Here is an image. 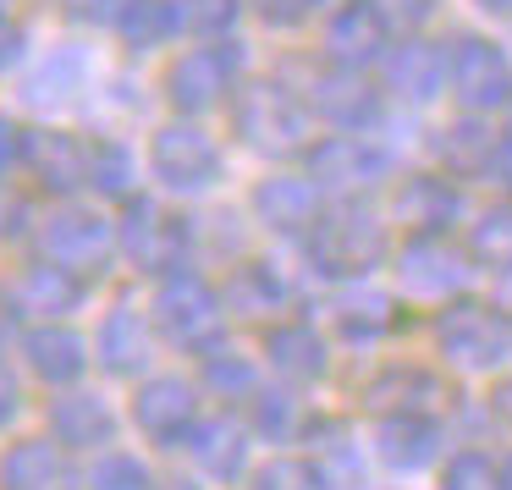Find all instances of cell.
<instances>
[{
  "label": "cell",
  "instance_id": "obj_1",
  "mask_svg": "<svg viewBox=\"0 0 512 490\" xmlns=\"http://www.w3.org/2000/svg\"><path fill=\"white\" fill-rule=\"evenodd\" d=\"M309 100H298L292 89L259 78V83H243L232 94V133L243 138V149L254 155H270V160H287V155H309Z\"/></svg>",
  "mask_w": 512,
  "mask_h": 490
},
{
  "label": "cell",
  "instance_id": "obj_2",
  "mask_svg": "<svg viewBox=\"0 0 512 490\" xmlns=\"http://www.w3.org/2000/svg\"><path fill=\"white\" fill-rule=\"evenodd\" d=\"M149 320H155L160 342L188 347V353H210L226 331V298L199 270H171L149 292Z\"/></svg>",
  "mask_w": 512,
  "mask_h": 490
},
{
  "label": "cell",
  "instance_id": "obj_3",
  "mask_svg": "<svg viewBox=\"0 0 512 490\" xmlns=\"http://www.w3.org/2000/svg\"><path fill=\"white\" fill-rule=\"evenodd\" d=\"M309 265L320 270L325 281H364L369 270L386 259V226H380L375 210L342 199L314 221L309 232Z\"/></svg>",
  "mask_w": 512,
  "mask_h": 490
},
{
  "label": "cell",
  "instance_id": "obj_4",
  "mask_svg": "<svg viewBox=\"0 0 512 490\" xmlns=\"http://www.w3.org/2000/svg\"><path fill=\"white\" fill-rule=\"evenodd\" d=\"M34 243H39V259H50V265L72 270V276H83V281L100 276V270L122 254V243H116V221H105L100 210L72 204V199H56L45 215H39Z\"/></svg>",
  "mask_w": 512,
  "mask_h": 490
},
{
  "label": "cell",
  "instance_id": "obj_5",
  "mask_svg": "<svg viewBox=\"0 0 512 490\" xmlns=\"http://www.w3.org/2000/svg\"><path fill=\"white\" fill-rule=\"evenodd\" d=\"M116 243H122V259L144 276H171V270H188L193 254V221L188 215H171L160 210L155 199L133 193L122 204V221H116Z\"/></svg>",
  "mask_w": 512,
  "mask_h": 490
},
{
  "label": "cell",
  "instance_id": "obj_6",
  "mask_svg": "<svg viewBox=\"0 0 512 490\" xmlns=\"http://www.w3.org/2000/svg\"><path fill=\"white\" fill-rule=\"evenodd\" d=\"M435 347L457 369H501L512 358V320L496 303L457 298L435 314Z\"/></svg>",
  "mask_w": 512,
  "mask_h": 490
},
{
  "label": "cell",
  "instance_id": "obj_7",
  "mask_svg": "<svg viewBox=\"0 0 512 490\" xmlns=\"http://www.w3.org/2000/svg\"><path fill=\"white\" fill-rule=\"evenodd\" d=\"M221 166H226L221 144H215L199 122H182L177 116V122L155 127V138H149V177L166 193H182V199L210 193L215 182H221Z\"/></svg>",
  "mask_w": 512,
  "mask_h": 490
},
{
  "label": "cell",
  "instance_id": "obj_8",
  "mask_svg": "<svg viewBox=\"0 0 512 490\" xmlns=\"http://www.w3.org/2000/svg\"><path fill=\"white\" fill-rule=\"evenodd\" d=\"M237 67H243V45L232 39H210V45L182 50L166 67V100L182 116H204L237 94Z\"/></svg>",
  "mask_w": 512,
  "mask_h": 490
},
{
  "label": "cell",
  "instance_id": "obj_9",
  "mask_svg": "<svg viewBox=\"0 0 512 490\" xmlns=\"http://www.w3.org/2000/svg\"><path fill=\"white\" fill-rule=\"evenodd\" d=\"M133 430L155 446H188L199 430V386L188 375H144L133 386V408H127Z\"/></svg>",
  "mask_w": 512,
  "mask_h": 490
},
{
  "label": "cell",
  "instance_id": "obj_10",
  "mask_svg": "<svg viewBox=\"0 0 512 490\" xmlns=\"http://www.w3.org/2000/svg\"><path fill=\"white\" fill-rule=\"evenodd\" d=\"M446 89L457 94L468 116H490L512 105V61L496 39L485 34H463L452 45V83Z\"/></svg>",
  "mask_w": 512,
  "mask_h": 490
},
{
  "label": "cell",
  "instance_id": "obj_11",
  "mask_svg": "<svg viewBox=\"0 0 512 490\" xmlns=\"http://www.w3.org/2000/svg\"><path fill=\"white\" fill-rule=\"evenodd\" d=\"M309 177H314L320 193L353 199V193H369L375 182L391 177V155L364 133H336V138L309 144Z\"/></svg>",
  "mask_w": 512,
  "mask_h": 490
},
{
  "label": "cell",
  "instance_id": "obj_12",
  "mask_svg": "<svg viewBox=\"0 0 512 490\" xmlns=\"http://www.w3.org/2000/svg\"><path fill=\"white\" fill-rule=\"evenodd\" d=\"M17 358H23V369L39 380V386L72 391V386H83V375H89L94 347H89V336L72 331L67 320H50V325H23Z\"/></svg>",
  "mask_w": 512,
  "mask_h": 490
},
{
  "label": "cell",
  "instance_id": "obj_13",
  "mask_svg": "<svg viewBox=\"0 0 512 490\" xmlns=\"http://www.w3.org/2000/svg\"><path fill=\"white\" fill-rule=\"evenodd\" d=\"M83 292H89V281H83V276L50 265V259H34V265H23L12 281H6V292H0V298H6L12 320L50 325V320H67V314L83 303Z\"/></svg>",
  "mask_w": 512,
  "mask_h": 490
},
{
  "label": "cell",
  "instance_id": "obj_14",
  "mask_svg": "<svg viewBox=\"0 0 512 490\" xmlns=\"http://www.w3.org/2000/svg\"><path fill=\"white\" fill-rule=\"evenodd\" d=\"M386 50H391V17L380 0H342L325 17V56H331V67L364 72L369 61H386Z\"/></svg>",
  "mask_w": 512,
  "mask_h": 490
},
{
  "label": "cell",
  "instance_id": "obj_15",
  "mask_svg": "<svg viewBox=\"0 0 512 490\" xmlns=\"http://www.w3.org/2000/svg\"><path fill=\"white\" fill-rule=\"evenodd\" d=\"M468 248H457L452 237H408V243L397 248V281L402 292H413V298H457L468 281Z\"/></svg>",
  "mask_w": 512,
  "mask_h": 490
},
{
  "label": "cell",
  "instance_id": "obj_16",
  "mask_svg": "<svg viewBox=\"0 0 512 490\" xmlns=\"http://www.w3.org/2000/svg\"><path fill=\"white\" fill-rule=\"evenodd\" d=\"M155 358V320L138 303H111L94 331V364L116 380H144Z\"/></svg>",
  "mask_w": 512,
  "mask_h": 490
},
{
  "label": "cell",
  "instance_id": "obj_17",
  "mask_svg": "<svg viewBox=\"0 0 512 490\" xmlns=\"http://www.w3.org/2000/svg\"><path fill=\"white\" fill-rule=\"evenodd\" d=\"M309 111L320 116V122H331L336 133H369V127H380V89L364 78V72L353 67H325L314 72L309 83Z\"/></svg>",
  "mask_w": 512,
  "mask_h": 490
},
{
  "label": "cell",
  "instance_id": "obj_18",
  "mask_svg": "<svg viewBox=\"0 0 512 490\" xmlns=\"http://www.w3.org/2000/svg\"><path fill=\"white\" fill-rule=\"evenodd\" d=\"M0 490H83V474L56 435H17L0 452Z\"/></svg>",
  "mask_w": 512,
  "mask_h": 490
},
{
  "label": "cell",
  "instance_id": "obj_19",
  "mask_svg": "<svg viewBox=\"0 0 512 490\" xmlns=\"http://www.w3.org/2000/svg\"><path fill=\"white\" fill-rule=\"evenodd\" d=\"M45 435H56V441L67 446L72 457H78V452H94V457H100V452H111V446H116L122 419H116L111 397L72 386V391H61V397L50 402V430H45Z\"/></svg>",
  "mask_w": 512,
  "mask_h": 490
},
{
  "label": "cell",
  "instance_id": "obj_20",
  "mask_svg": "<svg viewBox=\"0 0 512 490\" xmlns=\"http://www.w3.org/2000/svg\"><path fill=\"white\" fill-rule=\"evenodd\" d=\"M441 446H446V430L424 408L380 413V424H375V457L391 474H419V468H430L441 457Z\"/></svg>",
  "mask_w": 512,
  "mask_h": 490
},
{
  "label": "cell",
  "instance_id": "obj_21",
  "mask_svg": "<svg viewBox=\"0 0 512 490\" xmlns=\"http://www.w3.org/2000/svg\"><path fill=\"white\" fill-rule=\"evenodd\" d=\"M391 215L408 226L413 237H446V226H457L463 215V188H457L446 171H419V177H402L391 193Z\"/></svg>",
  "mask_w": 512,
  "mask_h": 490
},
{
  "label": "cell",
  "instance_id": "obj_22",
  "mask_svg": "<svg viewBox=\"0 0 512 490\" xmlns=\"http://www.w3.org/2000/svg\"><path fill=\"white\" fill-rule=\"evenodd\" d=\"M28 171L45 193L72 199L78 188H89V138L67 127H28Z\"/></svg>",
  "mask_w": 512,
  "mask_h": 490
},
{
  "label": "cell",
  "instance_id": "obj_23",
  "mask_svg": "<svg viewBox=\"0 0 512 490\" xmlns=\"http://www.w3.org/2000/svg\"><path fill=\"white\" fill-rule=\"evenodd\" d=\"M188 457L199 463L204 479L237 485V479L248 474V457H254V430H248V419L210 413V419H199V430L188 435Z\"/></svg>",
  "mask_w": 512,
  "mask_h": 490
},
{
  "label": "cell",
  "instance_id": "obj_24",
  "mask_svg": "<svg viewBox=\"0 0 512 490\" xmlns=\"http://www.w3.org/2000/svg\"><path fill=\"white\" fill-rule=\"evenodd\" d=\"M386 89L408 105H430L435 94H446L452 83V50L430 45V39H402L386 50Z\"/></svg>",
  "mask_w": 512,
  "mask_h": 490
},
{
  "label": "cell",
  "instance_id": "obj_25",
  "mask_svg": "<svg viewBox=\"0 0 512 490\" xmlns=\"http://www.w3.org/2000/svg\"><path fill=\"white\" fill-rule=\"evenodd\" d=\"M325 193L314 188V177H292V171H276V177H265L254 188V215L259 226H270V232H287V237H309L314 221L325 215Z\"/></svg>",
  "mask_w": 512,
  "mask_h": 490
},
{
  "label": "cell",
  "instance_id": "obj_26",
  "mask_svg": "<svg viewBox=\"0 0 512 490\" xmlns=\"http://www.w3.org/2000/svg\"><path fill=\"white\" fill-rule=\"evenodd\" d=\"M265 364L276 369L287 386H314V380H325V369H331V347H325V336L314 331L309 320H276L265 331Z\"/></svg>",
  "mask_w": 512,
  "mask_h": 490
},
{
  "label": "cell",
  "instance_id": "obj_27",
  "mask_svg": "<svg viewBox=\"0 0 512 490\" xmlns=\"http://www.w3.org/2000/svg\"><path fill=\"white\" fill-rule=\"evenodd\" d=\"M303 441H309V463L325 490H364V446L342 419H309Z\"/></svg>",
  "mask_w": 512,
  "mask_h": 490
},
{
  "label": "cell",
  "instance_id": "obj_28",
  "mask_svg": "<svg viewBox=\"0 0 512 490\" xmlns=\"http://www.w3.org/2000/svg\"><path fill=\"white\" fill-rule=\"evenodd\" d=\"M221 298L232 314H281L292 303V281H287V270L270 265V259H237V265L226 270Z\"/></svg>",
  "mask_w": 512,
  "mask_h": 490
},
{
  "label": "cell",
  "instance_id": "obj_29",
  "mask_svg": "<svg viewBox=\"0 0 512 490\" xmlns=\"http://www.w3.org/2000/svg\"><path fill=\"white\" fill-rule=\"evenodd\" d=\"M496 149H501V133H490L479 116H463V122H452V127L435 133V155H441L446 177H474V171H490V166H496Z\"/></svg>",
  "mask_w": 512,
  "mask_h": 490
},
{
  "label": "cell",
  "instance_id": "obj_30",
  "mask_svg": "<svg viewBox=\"0 0 512 490\" xmlns=\"http://www.w3.org/2000/svg\"><path fill=\"white\" fill-rule=\"evenodd\" d=\"M199 386L210 391L215 402H254L265 380H259V358L215 342L210 353H199Z\"/></svg>",
  "mask_w": 512,
  "mask_h": 490
},
{
  "label": "cell",
  "instance_id": "obj_31",
  "mask_svg": "<svg viewBox=\"0 0 512 490\" xmlns=\"http://www.w3.org/2000/svg\"><path fill=\"white\" fill-rule=\"evenodd\" d=\"M111 28L122 34L127 50H160L182 34V6L177 0H122Z\"/></svg>",
  "mask_w": 512,
  "mask_h": 490
},
{
  "label": "cell",
  "instance_id": "obj_32",
  "mask_svg": "<svg viewBox=\"0 0 512 490\" xmlns=\"http://www.w3.org/2000/svg\"><path fill=\"white\" fill-rule=\"evenodd\" d=\"M364 397L375 402L380 413H402V408H424V413H430V402L441 397V380H435L430 369H413V364H386L364 386Z\"/></svg>",
  "mask_w": 512,
  "mask_h": 490
},
{
  "label": "cell",
  "instance_id": "obj_33",
  "mask_svg": "<svg viewBox=\"0 0 512 490\" xmlns=\"http://www.w3.org/2000/svg\"><path fill=\"white\" fill-rule=\"evenodd\" d=\"M331 325L336 336H347V342H380L386 331H397V298H386V292H347L342 303L331 309Z\"/></svg>",
  "mask_w": 512,
  "mask_h": 490
},
{
  "label": "cell",
  "instance_id": "obj_34",
  "mask_svg": "<svg viewBox=\"0 0 512 490\" xmlns=\"http://www.w3.org/2000/svg\"><path fill=\"white\" fill-rule=\"evenodd\" d=\"M133 182H138L133 149L116 144V138H89V193H94V199L127 204V199H133Z\"/></svg>",
  "mask_w": 512,
  "mask_h": 490
},
{
  "label": "cell",
  "instance_id": "obj_35",
  "mask_svg": "<svg viewBox=\"0 0 512 490\" xmlns=\"http://www.w3.org/2000/svg\"><path fill=\"white\" fill-rule=\"evenodd\" d=\"M248 430L259 435V441H292V435L309 430V419H303V402L292 397L287 386H259V397L248 402Z\"/></svg>",
  "mask_w": 512,
  "mask_h": 490
},
{
  "label": "cell",
  "instance_id": "obj_36",
  "mask_svg": "<svg viewBox=\"0 0 512 490\" xmlns=\"http://www.w3.org/2000/svg\"><path fill=\"white\" fill-rule=\"evenodd\" d=\"M468 259H474V265H490V270L512 265V199L490 204V210L468 226Z\"/></svg>",
  "mask_w": 512,
  "mask_h": 490
},
{
  "label": "cell",
  "instance_id": "obj_37",
  "mask_svg": "<svg viewBox=\"0 0 512 490\" xmlns=\"http://www.w3.org/2000/svg\"><path fill=\"white\" fill-rule=\"evenodd\" d=\"M83 490H160V485H155V474H149V463H144L138 452L111 446V452H100V457L89 463Z\"/></svg>",
  "mask_w": 512,
  "mask_h": 490
},
{
  "label": "cell",
  "instance_id": "obj_38",
  "mask_svg": "<svg viewBox=\"0 0 512 490\" xmlns=\"http://www.w3.org/2000/svg\"><path fill=\"white\" fill-rule=\"evenodd\" d=\"M182 6V28L199 39H221L232 34L237 12H243V0H177Z\"/></svg>",
  "mask_w": 512,
  "mask_h": 490
},
{
  "label": "cell",
  "instance_id": "obj_39",
  "mask_svg": "<svg viewBox=\"0 0 512 490\" xmlns=\"http://www.w3.org/2000/svg\"><path fill=\"white\" fill-rule=\"evenodd\" d=\"M441 490H501V474H496V463H490L485 452L463 446V452L441 468Z\"/></svg>",
  "mask_w": 512,
  "mask_h": 490
},
{
  "label": "cell",
  "instance_id": "obj_40",
  "mask_svg": "<svg viewBox=\"0 0 512 490\" xmlns=\"http://www.w3.org/2000/svg\"><path fill=\"white\" fill-rule=\"evenodd\" d=\"M78 83H83V56H78V50H56V56L34 72V94H39V100H72Z\"/></svg>",
  "mask_w": 512,
  "mask_h": 490
},
{
  "label": "cell",
  "instance_id": "obj_41",
  "mask_svg": "<svg viewBox=\"0 0 512 490\" xmlns=\"http://www.w3.org/2000/svg\"><path fill=\"white\" fill-rule=\"evenodd\" d=\"M248 485L254 490H325L320 474H314V463H303V457H270L265 468H254Z\"/></svg>",
  "mask_w": 512,
  "mask_h": 490
},
{
  "label": "cell",
  "instance_id": "obj_42",
  "mask_svg": "<svg viewBox=\"0 0 512 490\" xmlns=\"http://www.w3.org/2000/svg\"><path fill=\"white\" fill-rule=\"evenodd\" d=\"M248 6L259 12V23H265V28H303V23L320 17L325 0H248Z\"/></svg>",
  "mask_w": 512,
  "mask_h": 490
},
{
  "label": "cell",
  "instance_id": "obj_43",
  "mask_svg": "<svg viewBox=\"0 0 512 490\" xmlns=\"http://www.w3.org/2000/svg\"><path fill=\"white\" fill-rule=\"evenodd\" d=\"M17 166H28V127L12 122V116H0V182L12 177Z\"/></svg>",
  "mask_w": 512,
  "mask_h": 490
},
{
  "label": "cell",
  "instance_id": "obj_44",
  "mask_svg": "<svg viewBox=\"0 0 512 490\" xmlns=\"http://www.w3.org/2000/svg\"><path fill=\"white\" fill-rule=\"evenodd\" d=\"M17 413H23V380H17L12 364L0 358V430H6V424H17Z\"/></svg>",
  "mask_w": 512,
  "mask_h": 490
},
{
  "label": "cell",
  "instance_id": "obj_45",
  "mask_svg": "<svg viewBox=\"0 0 512 490\" xmlns=\"http://www.w3.org/2000/svg\"><path fill=\"white\" fill-rule=\"evenodd\" d=\"M67 12L78 17V23H116L122 0H67Z\"/></svg>",
  "mask_w": 512,
  "mask_h": 490
},
{
  "label": "cell",
  "instance_id": "obj_46",
  "mask_svg": "<svg viewBox=\"0 0 512 490\" xmlns=\"http://www.w3.org/2000/svg\"><path fill=\"white\" fill-rule=\"evenodd\" d=\"M380 6H386L391 23H424L435 12V0H380Z\"/></svg>",
  "mask_w": 512,
  "mask_h": 490
},
{
  "label": "cell",
  "instance_id": "obj_47",
  "mask_svg": "<svg viewBox=\"0 0 512 490\" xmlns=\"http://www.w3.org/2000/svg\"><path fill=\"white\" fill-rule=\"evenodd\" d=\"M490 303H496V309L512 320V265H507V270H496V287H490Z\"/></svg>",
  "mask_w": 512,
  "mask_h": 490
},
{
  "label": "cell",
  "instance_id": "obj_48",
  "mask_svg": "<svg viewBox=\"0 0 512 490\" xmlns=\"http://www.w3.org/2000/svg\"><path fill=\"white\" fill-rule=\"evenodd\" d=\"M490 402H496V413H501V419H512V375L496 386V397H490Z\"/></svg>",
  "mask_w": 512,
  "mask_h": 490
},
{
  "label": "cell",
  "instance_id": "obj_49",
  "mask_svg": "<svg viewBox=\"0 0 512 490\" xmlns=\"http://www.w3.org/2000/svg\"><path fill=\"white\" fill-rule=\"evenodd\" d=\"M479 12H490V17H512V0H474Z\"/></svg>",
  "mask_w": 512,
  "mask_h": 490
},
{
  "label": "cell",
  "instance_id": "obj_50",
  "mask_svg": "<svg viewBox=\"0 0 512 490\" xmlns=\"http://www.w3.org/2000/svg\"><path fill=\"white\" fill-rule=\"evenodd\" d=\"M496 474H501V490H512V452H507V457H501V463H496Z\"/></svg>",
  "mask_w": 512,
  "mask_h": 490
},
{
  "label": "cell",
  "instance_id": "obj_51",
  "mask_svg": "<svg viewBox=\"0 0 512 490\" xmlns=\"http://www.w3.org/2000/svg\"><path fill=\"white\" fill-rule=\"evenodd\" d=\"M160 490H199V485H193V479H166Z\"/></svg>",
  "mask_w": 512,
  "mask_h": 490
},
{
  "label": "cell",
  "instance_id": "obj_52",
  "mask_svg": "<svg viewBox=\"0 0 512 490\" xmlns=\"http://www.w3.org/2000/svg\"><path fill=\"white\" fill-rule=\"evenodd\" d=\"M17 12V0H0V17H12Z\"/></svg>",
  "mask_w": 512,
  "mask_h": 490
}]
</instances>
